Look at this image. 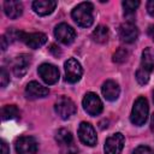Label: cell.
<instances>
[{
	"label": "cell",
	"mask_w": 154,
	"mask_h": 154,
	"mask_svg": "<svg viewBox=\"0 0 154 154\" xmlns=\"http://www.w3.org/2000/svg\"><path fill=\"white\" fill-rule=\"evenodd\" d=\"M153 69H154V49L148 47L143 51L141 65L136 71V79L141 85L148 83Z\"/></svg>",
	"instance_id": "1"
},
{
	"label": "cell",
	"mask_w": 154,
	"mask_h": 154,
	"mask_svg": "<svg viewBox=\"0 0 154 154\" xmlns=\"http://www.w3.org/2000/svg\"><path fill=\"white\" fill-rule=\"evenodd\" d=\"M94 6L91 2L84 1L78 4L71 12L72 19L76 22L77 25L82 28H89L94 22Z\"/></svg>",
	"instance_id": "2"
},
{
	"label": "cell",
	"mask_w": 154,
	"mask_h": 154,
	"mask_svg": "<svg viewBox=\"0 0 154 154\" xmlns=\"http://www.w3.org/2000/svg\"><path fill=\"white\" fill-rule=\"evenodd\" d=\"M148 112H149V106L148 101L144 96H140L136 99L131 114H130V120L134 125L141 126L147 122L148 118Z\"/></svg>",
	"instance_id": "3"
},
{
	"label": "cell",
	"mask_w": 154,
	"mask_h": 154,
	"mask_svg": "<svg viewBox=\"0 0 154 154\" xmlns=\"http://www.w3.org/2000/svg\"><path fill=\"white\" fill-rule=\"evenodd\" d=\"M55 140L64 154H76L78 152L77 147L75 146L72 134L69 130L60 129L55 135Z\"/></svg>",
	"instance_id": "4"
},
{
	"label": "cell",
	"mask_w": 154,
	"mask_h": 154,
	"mask_svg": "<svg viewBox=\"0 0 154 154\" xmlns=\"http://www.w3.org/2000/svg\"><path fill=\"white\" fill-rule=\"evenodd\" d=\"M54 109L61 119H69L76 113L77 107L71 99H69L67 96H61L57 100L54 105Z\"/></svg>",
	"instance_id": "5"
},
{
	"label": "cell",
	"mask_w": 154,
	"mask_h": 154,
	"mask_svg": "<svg viewBox=\"0 0 154 154\" xmlns=\"http://www.w3.org/2000/svg\"><path fill=\"white\" fill-rule=\"evenodd\" d=\"M82 103H83L84 111L89 116H93V117L99 116L103 109L102 101L100 100V97L95 93H87L84 95V99H83Z\"/></svg>",
	"instance_id": "6"
},
{
	"label": "cell",
	"mask_w": 154,
	"mask_h": 154,
	"mask_svg": "<svg viewBox=\"0 0 154 154\" xmlns=\"http://www.w3.org/2000/svg\"><path fill=\"white\" fill-rule=\"evenodd\" d=\"M64 67H65V77H66L67 82L76 83L81 79V77L83 75V69H82L79 61H77L75 58L67 59L64 64Z\"/></svg>",
	"instance_id": "7"
},
{
	"label": "cell",
	"mask_w": 154,
	"mask_h": 154,
	"mask_svg": "<svg viewBox=\"0 0 154 154\" xmlns=\"http://www.w3.org/2000/svg\"><path fill=\"white\" fill-rule=\"evenodd\" d=\"M125 138L122 132H116L107 137L105 142V154H120L124 148Z\"/></svg>",
	"instance_id": "8"
},
{
	"label": "cell",
	"mask_w": 154,
	"mask_h": 154,
	"mask_svg": "<svg viewBox=\"0 0 154 154\" xmlns=\"http://www.w3.org/2000/svg\"><path fill=\"white\" fill-rule=\"evenodd\" d=\"M54 36L59 42L64 45H71L76 38V31L69 24L60 23L54 29Z\"/></svg>",
	"instance_id": "9"
},
{
	"label": "cell",
	"mask_w": 154,
	"mask_h": 154,
	"mask_svg": "<svg viewBox=\"0 0 154 154\" xmlns=\"http://www.w3.org/2000/svg\"><path fill=\"white\" fill-rule=\"evenodd\" d=\"M78 137L81 140L82 143L89 146V147H93L96 144V132H95V129L93 128V125L90 123H87V122H82L79 124V128H78Z\"/></svg>",
	"instance_id": "10"
},
{
	"label": "cell",
	"mask_w": 154,
	"mask_h": 154,
	"mask_svg": "<svg viewBox=\"0 0 154 154\" xmlns=\"http://www.w3.org/2000/svg\"><path fill=\"white\" fill-rule=\"evenodd\" d=\"M16 152L17 154H36L37 142L31 136H22L16 141Z\"/></svg>",
	"instance_id": "11"
},
{
	"label": "cell",
	"mask_w": 154,
	"mask_h": 154,
	"mask_svg": "<svg viewBox=\"0 0 154 154\" xmlns=\"http://www.w3.org/2000/svg\"><path fill=\"white\" fill-rule=\"evenodd\" d=\"M38 75L47 84H54L59 81V70L57 66L45 63L38 66Z\"/></svg>",
	"instance_id": "12"
},
{
	"label": "cell",
	"mask_w": 154,
	"mask_h": 154,
	"mask_svg": "<svg viewBox=\"0 0 154 154\" xmlns=\"http://www.w3.org/2000/svg\"><path fill=\"white\" fill-rule=\"evenodd\" d=\"M119 38L125 43H132L138 37V29L132 22L123 23L118 30Z\"/></svg>",
	"instance_id": "13"
},
{
	"label": "cell",
	"mask_w": 154,
	"mask_h": 154,
	"mask_svg": "<svg viewBox=\"0 0 154 154\" xmlns=\"http://www.w3.org/2000/svg\"><path fill=\"white\" fill-rule=\"evenodd\" d=\"M19 41H23L28 47L36 49V48L42 47L47 42V36L43 32H31V34L20 32Z\"/></svg>",
	"instance_id": "14"
},
{
	"label": "cell",
	"mask_w": 154,
	"mask_h": 154,
	"mask_svg": "<svg viewBox=\"0 0 154 154\" xmlns=\"http://www.w3.org/2000/svg\"><path fill=\"white\" fill-rule=\"evenodd\" d=\"M25 94L29 99H38V97L47 96L49 94V90H48V88L43 87L38 82L31 81L30 83H28V85L25 88Z\"/></svg>",
	"instance_id": "15"
},
{
	"label": "cell",
	"mask_w": 154,
	"mask_h": 154,
	"mask_svg": "<svg viewBox=\"0 0 154 154\" xmlns=\"http://www.w3.org/2000/svg\"><path fill=\"white\" fill-rule=\"evenodd\" d=\"M57 7V1L54 0H36L32 2V10L38 16H48Z\"/></svg>",
	"instance_id": "16"
},
{
	"label": "cell",
	"mask_w": 154,
	"mask_h": 154,
	"mask_svg": "<svg viewBox=\"0 0 154 154\" xmlns=\"http://www.w3.org/2000/svg\"><path fill=\"white\" fill-rule=\"evenodd\" d=\"M101 91H102V95H103V97L106 100H108V101H116L119 97L120 88H119V85H118L117 82H114L112 79H108V81H106L102 84Z\"/></svg>",
	"instance_id": "17"
},
{
	"label": "cell",
	"mask_w": 154,
	"mask_h": 154,
	"mask_svg": "<svg viewBox=\"0 0 154 154\" xmlns=\"http://www.w3.org/2000/svg\"><path fill=\"white\" fill-rule=\"evenodd\" d=\"M30 61H31V57L28 54H20L18 57H16V59L13 61V73L17 77L24 76L28 71Z\"/></svg>",
	"instance_id": "18"
},
{
	"label": "cell",
	"mask_w": 154,
	"mask_h": 154,
	"mask_svg": "<svg viewBox=\"0 0 154 154\" xmlns=\"http://www.w3.org/2000/svg\"><path fill=\"white\" fill-rule=\"evenodd\" d=\"M4 11L8 18L16 19V18L20 17L23 13V4L20 1H13V0L5 1L4 2Z\"/></svg>",
	"instance_id": "19"
},
{
	"label": "cell",
	"mask_w": 154,
	"mask_h": 154,
	"mask_svg": "<svg viewBox=\"0 0 154 154\" xmlns=\"http://www.w3.org/2000/svg\"><path fill=\"white\" fill-rule=\"evenodd\" d=\"M91 37L97 43H106L108 40V29L107 26L99 25L91 34Z\"/></svg>",
	"instance_id": "20"
},
{
	"label": "cell",
	"mask_w": 154,
	"mask_h": 154,
	"mask_svg": "<svg viewBox=\"0 0 154 154\" xmlns=\"http://www.w3.org/2000/svg\"><path fill=\"white\" fill-rule=\"evenodd\" d=\"M1 116L4 120L17 119L19 117V109L14 105H6L1 108Z\"/></svg>",
	"instance_id": "21"
},
{
	"label": "cell",
	"mask_w": 154,
	"mask_h": 154,
	"mask_svg": "<svg viewBox=\"0 0 154 154\" xmlns=\"http://www.w3.org/2000/svg\"><path fill=\"white\" fill-rule=\"evenodd\" d=\"M140 6V1H134V0H125L123 1V7H124V14L126 17H132L135 14L136 8Z\"/></svg>",
	"instance_id": "22"
},
{
	"label": "cell",
	"mask_w": 154,
	"mask_h": 154,
	"mask_svg": "<svg viewBox=\"0 0 154 154\" xmlns=\"http://www.w3.org/2000/svg\"><path fill=\"white\" fill-rule=\"evenodd\" d=\"M128 51L125 48H119L114 54H113V61L114 63H124L128 59Z\"/></svg>",
	"instance_id": "23"
},
{
	"label": "cell",
	"mask_w": 154,
	"mask_h": 154,
	"mask_svg": "<svg viewBox=\"0 0 154 154\" xmlns=\"http://www.w3.org/2000/svg\"><path fill=\"white\" fill-rule=\"evenodd\" d=\"M0 79H1V87L5 88L7 85V83L10 82V75L6 71L5 67H1V72H0Z\"/></svg>",
	"instance_id": "24"
},
{
	"label": "cell",
	"mask_w": 154,
	"mask_h": 154,
	"mask_svg": "<svg viewBox=\"0 0 154 154\" xmlns=\"http://www.w3.org/2000/svg\"><path fill=\"white\" fill-rule=\"evenodd\" d=\"M132 154H154V152L148 146H138L137 148H135Z\"/></svg>",
	"instance_id": "25"
},
{
	"label": "cell",
	"mask_w": 154,
	"mask_h": 154,
	"mask_svg": "<svg viewBox=\"0 0 154 154\" xmlns=\"http://www.w3.org/2000/svg\"><path fill=\"white\" fill-rule=\"evenodd\" d=\"M147 11L152 17H154V0H149L147 2Z\"/></svg>",
	"instance_id": "26"
},
{
	"label": "cell",
	"mask_w": 154,
	"mask_h": 154,
	"mask_svg": "<svg viewBox=\"0 0 154 154\" xmlns=\"http://www.w3.org/2000/svg\"><path fill=\"white\" fill-rule=\"evenodd\" d=\"M1 154H10V148L5 141H1Z\"/></svg>",
	"instance_id": "27"
},
{
	"label": "cell",
	"mask_w": 154,
	"mask_h": 154,
	"mask_svg": "<svg viewBox=\"0 0 154 154\" xmlns=\"http://www.w3.org/2000/svg\"><path fill=\"white\" fill-rule=\"evenodd\" d=\"M148 35H149V37L154 41V24L149 25V28H148Z\"/></svg>",
	"instance_id": "28"
},
{
	"label": "cell",
	"mask_w": 154,
	"mask_h": 154,
	"mask_svg": "<svg viewBox=\"0 0 154 154\" xmlns=\"http://www.w3.org/2000/svg\"><path fill=\"white\" fill-rule=\"evenodd\" d=\"M6 48H7V40L5 36H1V49L6 51Z\"/></svg>",
	"instance_id": "29"
},
{
	"label": "cell",
	"mask_w": 154,
	"mask_h": 154,
	"mask_svg": "<svg viewBox=\"0 0 154 154\" xmlns=\"http://www.w3.org/2000/svg\"><path fill=\"white\" fill-rule=\"evenodd\" d=\"M54 48H58V49H59V47H55L54 45H52V46H51V51L53 52V51H54ZM60 54H61V52H60V51H55V52H54V55H60Z\"/></svg>",
	"instance_id": "30"
},
{
	"label": "cell",
	"mask_w": 154,
	"mask_h": 154,
	"mask_svg": "<svg viewBox=\"0 0 154 154\" xmlns=\"http://www.w3.org/2000/svg\"><path fill=\"white\" fill-rule=\"evenodd\" d=\"M150 128H152V130L154 131V114L152 116V119H150Z\"/></svg>",
	"instance_id": "31"
},
{
	"label": "cell",
	"mask_w": 154,
	"mask_h": 154,
	"mask_svg": "<svg viewBox=\"0 0 154 154\" xmlns=\"http://www.w3.org/2000/svg\"><path fill=\"white\" fill-rule=\"evenodd\" d=\"M153 101H154V91H153Z\"/></svg>",
	"instance_id": "32"
}]
</instances>
